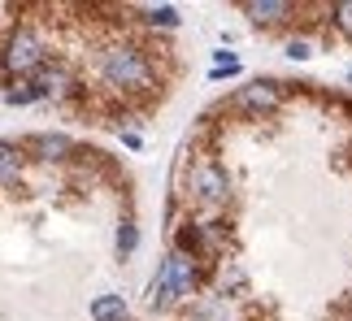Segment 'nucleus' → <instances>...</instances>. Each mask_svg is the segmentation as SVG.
Returning <instances> with one entry per match:
<instances>
[{"mask_svg":"<svg viewBox=\"0 0 352 321\" xmlns=\"http://www.w3.org/2000/svg\"><path fill=\"white\" fill-rule=\"evenodd\" d=\"M96 74L100 83L122 100H140V96H153L161 74H157V61L148 57L144 44H126V39H113V44L100 48L96 57Z\"/></svg>","mask_w":352,"mask_h":321,"instance_id":"f257e3e1","label":"nucleus"},{"mask_svg":"<svg viewBox=\"0 0 352 321\" xmlns=\"http://www.w3.org/2000/svg\"><path fill=\"white\" fill-rule=\"evenodd\" d=\"M0 57H5V70L13 83H26V78H35L44 65L52 61L48 57V39L35 31V26H13V31L5 35V48H0Z\"/></svg>","mask_w":352,"mask_h":321,"instance_id":"f03ea898","label":"nucleus"},{"mask_svg":"<svg viewBox=\"0 0 352 321\" xmlns=\"http://www.w3.org/2000/svg\"><path fill=\"white\" fill-rule=\"evenodd\" d=\"M283 100H287V87H283L278 78H252L248 87L235 91L231 104H235L243 117H270V113L283 109Z\"/></svg>","mask_w":352,"mask_h":321,"instance_id":"7ed1b4c3","label":"nucleus"},{"mask_svg":"<svg viewBox=\"0 0 352 321\" xmlns=\"http://www.w3.org/2000/svg\"><path fill=\"white\" fill-rule=\"evenodd\" d=\"M35 87H39V96L52 100V104H65V100H74L78 91H83V83H78V74H74V65L61 61V57H52L44 70L35 74Z\"/></svg>","mask_w":352,"mask_h":321,"instance_id":"20e7f679","label":"nucleus"},{"mask_svg":"<svg viewBox=\"0 0 352 321\" xmlns=\"http://www.w3.org/2000/svg\"><path fill=\"white\" fill-rule=\"evenodd\" d=\"M226 195H231L226 169L213 156H200L192 165V200H200V204H226Z\"/></svg>","mask_w":352,"mask_h":321,"instance_id":"39448f33","label":"nucleus"},{"mask_svg":"<svg viewBox=\"0 0 352 321\" xmlns=\"http://www.w3.org/2000/svg\"><path fill=\"white\" fill-rule=\"evenodd\" d=\"M166 270L174 278V296H179V300L196 296V287H200V261L183 257V252H170V257H166Z\"/></svg>","mask_w":352,"mask_h":321,"instance_id":"423d86ee","label":"nucleus"},{"mask_svg":"<svg viewBox=\"0 0 352 321\" xmlns=\"http://www.w3.org/2000/svg\"><path fill=\"white\" fill-rule=\"evenodd\" d=\"M22 148L31 152L35 160H48V165H52V160H65V156H70V152H74V143L65 139V135H57V130H39V135H31V139L22 143Z\"/></svg>","mask_w":352,"mask_h":321,"instance_id":"0eeeda50","label":"nucleus"},{"mask_svg":"<svg viewBox=\"0 0 352 321\" xmlns=\"http://www.w3.org/2000/svg\"><path fill=\"white\" fill-rule=\"evenodd\" d=\"M243 13L256 26H283L296 13V5H287V0H243Z\"/></svg>","mask_w":352,"mask_h":321,"instance_id":"6e6552de","label":"nucleus"},{"mask_svg":"<svg viewBox=\"0 0 352 321\" xmlns=\"http://www.w3.org/2000/svg\"><path fill=\"white\" fill-rule=\"evenodd\" d=\"M22 165H26V148H18V143H0V187H18Z\"/></svg>","mask_w":352,"mask_h":321,"instance_id":"1a4fd4ad","label":"nucleus"},{"mask_svg":"<svg viewBox=\"0 0 352 321\" xmlns=\"http://www.w3.org/2000/svg\"><path fill=\"white\" fill-rule=\"evenodd\" d=\"M174 300H179L174 296V278L166 270V261H161V270L153 274V283H148V309H170Z\"/></svg>","mask_w":352,"mask_h":321,"instance_id":"9d476101","label":"nucleus"},{"mask_svg":"<svg viewBox=\"0 0 352 321\" xmlns=\"http://www.w3.org/2000/svg\"><path fill=\"white\" fill-rule=\"evenodd\" d=\"M91 321H131V309L122 296H96L91 300Z\"/></svg>","mask_w":352,"mask_h":321,"instance_id":"9b49d317","label":"nucleus"},{"mask_svg":"<svg viewBox=\"0 0 352 321\" xmlns=\"http://www.w3.org/2000/svg\"><path fill=\"white\" fill-rule=\"evenodd\" d=\"M35 100H44V96H39V87H35V78L13 83V87L5 91V104H9V109H26V104H35Z\"/></svg>","mask_w":352,"mask_h":321,"instance_id":"f8f14e48","label":"nucleus"},{"mask_svg":"<svg viewBox=\"0 0 352 321\" xmlns=\"http://www.w3.org/2000/svg\"><path fill=\"white\" fill-rule=\"evenodd\" d=\"M135 248H140V226H135V217H122L118 222V257L126 261Z\"/></svg>","mask_w":352,"mask_h":321,"instance_id":"ddd939ff","label":"nucleus"},{"mask_svg":"<svg viewBox=\"0 0 352 321\" xmlns=\"http://www.w3.org/2000/svg\"><path fill=\"white\" fill-rule=\"evenodd\" d=\"M144 22L161 26V31H174V26H179V9L174 5H153V9H144Z\"/></svg>","mask_w":352,"mask_h":321,"instance_id":"4468645a","label":"nucleus"},{"mask_svg":"<svg viewBox=\"0 0 352 321\" xmlns=\"http://www.w3.org/2000/svg\"><path fill=\"white\" fill-rule=\"evenodd\" d=\"M331 26L344 39H352V0H335V5H331Z\"/></svg>","mask_w":352,"mask_h":321,"instance_id":"2eb2a0df","label":"nucleus"},{"mask_svg":"<svg viewBox=\"0 0 352 321\" xmlns=\"http://www.w3.org/2000/svg\"><path fill=\"white\" fill-rule=\"evenodd\" d=\"M287 57L292 61H309L314 57V44H309V39H287Z\"/></svg>","mask_w":352,"mask_h":321,"instance_id":"dca6fc26","label":"nucleus"},{"mask_svg":"<svg viewBox=\"0 0 352 321\" xmlns=\"http://www.w3.org/2000/svg\"><path fill=\"white\" fill-rule=\"evenodd\" d=\"M9 83V70H5V57H0V87Z\"/></svg>","mask_w":352,"mask_h":321,"instance_id":"f3484780","label":"nucleus"},{"mask_svg":"<svg viewBox=\"0 0 352 321\" xmlns=\"http://www.w3.org/2000/svg\"><path fill=\"white\" fill-rule=\"evenodd\" d=\"M348 83H352V70H348Z\"/></svg>","mask_w":352,"mask_h":321,"instance_id":"a211bd4d","label":"nucleus"}]
</instances>
